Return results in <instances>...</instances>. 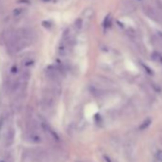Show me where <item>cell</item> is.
Returning <instances> with one entry per match:
<instances>
[{"instance_id":"6da1fadb","label":"cell","mask_w":162,"mask_h":162,"mask_svg":"<svg viewBox=\"0 0 162 162\" xmlns=\"http://www.w3.org/2000/svg\"><path fill=\"white\" fill-rule=\"evenodd\" d=\"M45 76L51 84L57 85L63 77L62 68L58 66H48L45 70Z\"/></svg>"},{"instance_id":"7a4b0ae2","label":"cell","mask_w":162,"mask_h":162,"mask_svg":"<svg viewBox=\"0 0 162 162\" xmlns=\"http://www.w3.org/2000/svg\"><path fill=\"white\" fill-rule=\"evenodd\" d=\"M40 128H41V130L43 131V132L45 134V136H47L49 140H51L54 142H56L59 140V136L56 134V132L47 123H41Z\"/></svg>"},{"instance_id":"3957f363","label":"cell","mask_w":162,"mask_h":162,"mask_svg":"<svg viewBox=\"0 0 162 162\" xmlns=\"http://www.w3.org/2000/svg\"><path fill=\"white\" fill-rule=\"evenodd\" d=\"M31 157L36 162H44L47 158V153L43 150H34L31 154Z\"/></svg>"},{"instance_id":"277c9868","label":"cell","mask_w":162,"mask_h":162,"mask_svg":"<svg viewBox=\"0 0 162 162\" xmlns=\"http://www.w3.org/2000/svg\"><path fill=\"white\" fill-rule=\"evenodd\" d=\"M26 139L33 144H37L41 142V137H40L38 132H26Z\"/></svg>"},{"instance_id":"5b68a950","label":"cell","mask_w":162,"mask_h":162,"mask_svg":"<svg viewBox=\"0 0 162 162\" xmlns=\"http://www.w3.org/2000/svg\"><path fill=\"white\" fill-rule=\"evenodd\" d=\"M14 136H15V132H14V130L13 128H11L8 130L7 132V134H6L5 136V146H7V147H10L11 144L14 143Z\"/></svg>"},{"instance_id":"8992f818","label":"cell","mask_w":162,"mask_h":162,"mask_svg":"<svg viewBox=\"0 0 162 162\" xmlns=\"http://www.w3.org/2000/svg\"><path fill=\"white\" fill-rule=\"evenodd\" d=\"M151 122H152V120L150 119V118H148V119H146V120H144L143 122H142V124L139 126V130H141V131L146 130L148 127L151 125Z\"/></svg>"},{"instance_id":"52a82bcc","label":"cell","mask_w":162,"mask_h":162,"mask_svg":"<svg viewBox=\"0 0 162 162\" xmlns=\"http://www.w3.org/2000/svg\"><path fill=\"white\" fill-rule=\"evenodd\" d=\"M111 22H112V20H111V15L109 14V15L106 16L105 20H104V23H103L104 28H105V29H109L110 27H111Z\"/></svg>"},{"instance_id":"ba28073f","label":"cell","mask_w":162,"mask_h":162,"mask_svg":"<svg viewBox=\"0 0 162 162\" xmlns=\"http://www.w3.org/2000/svg\"><path fill=\"white\" fill-rule=\"evenodd\" d=\"M23 13H24V9H22V8H19V9H16L14 11V15L15 17H18L20 16Z\"/></svg>"},{"instance_id":"9c48e42d","label":"cell","mask_w":162,"mask_h":162,"mask_svg":"<svg viewBox=\"0 0 162 162\" xmlns=\"http://www.w3.org/2000/svg\"><path fill=\"white\" fill-rule=\"evenodd\" d=\"M152 56H153V58H154V60L159 61V62L162 63V55H161L159 53H154Z\"/></svg>"},{"instance_id":"30bf717a","label":"cell","mask_w":162,"mask_h":162,"mask_svg":"<svg viewBox=\"0 0 162 162\" xmlns=\"http://www.w3.org/2000/svg\"><path fill=\"white\" fill-rule=\"evenodd\" d=\"M155 157L157 158V160L159 162H162V150H158L157 152V154H155Z\"/></svg>"},{"instance_id":"8fae6325","label":"cell","mask_w":162,"mask_h":162,"mask_svg":"<svg viewBox=\"0 0 162 162\" xmlns=\"http://www.w3.org/2000/svg\"><path fill=\"white\" fill-rule=\"evenodd\" d=\"M141 65H142V67L145 69V71L147 72V73H149V74H153V71L151 70V68H149V67H147L145 64H142L141 63Z\"/></svg>"},{"instance_id":"7c38bea8","label":"cell","mask_w":162,"mask_h":162,"mask_svg":"<svg viewBox=\"0 0 162 162\" xmlns=\"http://www.w3.org/2000/svg\"><path fill=\"white\" fill-rule=\"evenodd\" d=\"M76 162H83V161H76Z\"/></svg>"},{"instance_id":"4fadbf2b","label":"cell","mask_w":162,"mask_h":162,"mask_svg":"<svg viewBox=\"0 0 162 162\" xmlns=\"http://www.w3.org/2000/svg\"><path fill=\"white\" fill-rule=\"evenodd\" d=\"M44 1H49V0H44Z\"/></svg>"},{"instance_id":"5bb4252c","label":"cell","mask_w":162,"mask_h":162,"mask_svg":"<svg viewBox=\"0 0 162 162\" xmlns=\"http://www.w3.org/2000/svg\"><path fill=\"white\" fill-rule=\"evenodd\" d=\"M0 162H5V161H0Z\"/></svg>"}]
</instances>
